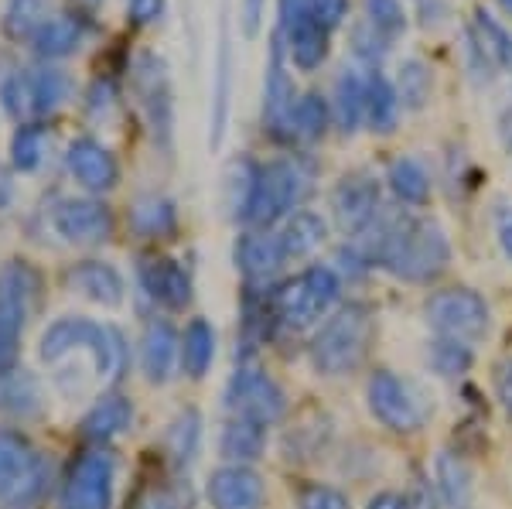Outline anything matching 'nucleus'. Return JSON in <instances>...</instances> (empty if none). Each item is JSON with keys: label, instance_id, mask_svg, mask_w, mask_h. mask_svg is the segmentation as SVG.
<instances>
[{"label": "nucleus", "instance_id": "16", "mask_svg": "<svg viewBox=\"0 0 512 509\" xmlns=\"http://www.w3.org/2000/svg\"><path fill=\"white\" fill-rule=\"evenodd\" d=\"M287 264V253L280 246V236H270L267 229L239 236L236 243V267L246 274L250 284H267L277 277V270Z\"/></svg>", "mask_w": 512, "mask_h": 509}, {"label": "nucleus", "instance_id": "39", "mask_svg": "<svg viewBox=\"0 0 512 509\" xmlns=\"http://www.w3.org/2000/svg\"><path fill=\"white\" fill-rule=\"evenodd\" d=\"M198 438H202V417L195 414V410H185V414H178L175 421H171L168 428V451L175 455V462H192L195 451H198Z\"/></svg>", "mask_w": 512, "mask_h": 509}, {"label": "nucleus", "instance_id": "34", "mask_svg": "<svg viewBox=\"0 0 512 509\" xmlns=\"http://www.w3.org/2000/svg\"><path fill=\"white\" fill-rule=\"evenodd\" d=\"M475 41L482 45V52L489 55L492 65L512 72V35L492 18L489 11H475Z\"/></svg>", "mask_w": 512, "mask_h": 509}, {"label": "nucleus", "instance_id": "8", "mask_svg": "<svg viewBox=\"0 0 512 509\" xmlns=\"http://www.w3.org/2000/svg\"><path fill=\"white\" fill-rule=\"evenodd\" d=\"M41 482H45V465L31 441L21 431L0 428V503L14 509L35 503Z\"/></svg>", "mask_w": 512, "mask_h": 509}, {"label": "nucleus", "instance_id": "44", "mask_svg": "<svg viewBox=\"0 0 512 509\" xmlns=\"http://www.w3.org/2000/svg\"><path fill=\"white\" fill-rule=\"evenodd\" d=\"M297 509H352L349 506V496L335 486H304L301 496H297Z\"/></svg>", "mask_w": 512, "mask_h": 509}, {"label": "nucleus", "instance_id": "49", "mask_svg": "<svg viewBox=\"0 0 512 509\" xmlns=\"http://www.w3.org/2000/svg\"><path fill=\"white\" fill-rule=\"evenodd\" d=\"M366 509H410L407 496H400V492H379V496L369 499Z\"/></svg>", "mask_w": 512, "mask_h": 509}, {"label": "nucleus", "instance_id": "9", "mask_svg": "<svg viewBox=\"0 0 512 509\" xmlns=\"http://www.w3.org/2000/svg\"><path fill=\"white\" fill-rule=\"evenodd\" d=\"M31 298H35V274L28 264L11 260L0 267V369H7L18 356L21 332L28 325Z\"/></svg>", "mask_w": 512, "mask_h": 509}, {"label": "nucleus", "instance_id": "11", "mask_svg": "<svg viewBox=\"0 0 512 509\" xmlns=\"http://www.w3.org/2000/svg\"><path fill=\"white\" fill-rule=\"evenodd\" d=\"M113 458L106 451H86L69 472L62 489V509H110Z\"/></svg>", "mask_w": 512, "mask_h": 509}, {"label": "nucleus", "instance_id": "43", "mask_svg": "<svg viewBox=\"0 0 512 509\" xmlns=\"http://www.w3.org/2000/svg\"><path fill=\"white\" fill-rule=\"evenodd\" d=\"M352 48H355V55H359L362 62L376 65L386 52H390V38L379 35L373 24L366 21V24H359V28L352 31Z\"/></svg>", "mask_w": 512, "mask_h": 509}, {"label": "nucleus", "instance_id": "33", "mask_svg": "<svg viewBox=\"0 0 512 509\" xmlns=\"http://www.w3.org/2000/svg\"><path fill=\"white\" fill-rule=\"evenodd\" d=\"M0 407L11 410V414H21V417H31L41 410V390L38 383L31 380L28 373H0Z\"/></svg>", "mask_w": 512, "mask_h": 509}, {"label": "nucleus", "instance_id": "30", "mask_svg": "<svg viewBox=\"0 0 512 509\" xmlns=\"http://www.w3.org/2000/svg\"><path fill=\"white\" fill-rule=\"evenodd\" d=\"M325 233H328L325 219L315 216V212H308V209H297V212H291L287 226L280 229V246H284L287 260L308 257L311 250H318L321 246Z\"/></svg>", "mask_w": 512, "mask_h": 509}, {"label": "nucleus", "instance_id": "48", "mask_svg": "<svg viewBox=\"0 0 512 509\" xmlns=\"http://www.w3.org/2000/svg\"><path fill=\"white\" fill-rule=\"evenodd\" d=\"M407 503H410V509H444L441 499H437L431 492V486H424V482H417L414 492L407 496Z\"/></svg>", "mask_w": 512, "mask_h": 509}, {"label": "nucleus", "instance_id": "5", "mask_svg": "<svg viewBox=\"0 0 512 509\" xmlns=\"http://www.w3.org/2000/svg\"><path fill=\"white\" fill-rule=\"evenodd\" d=\"M338 298H342V277H338V270L315 264L291 277L287 284H280V291L274 294V315L287 328H308L321 322L335 308Z\"/></svg>", "mask_w": 512, "mask_h": 509}, {"label": "nucleus", "instance_id": "23", "mask_svg": "<svg viewBox=\"0 0 512 509\" xmlns=\"http://www.w3.org/2000/svg\"><path fill=\"white\" fill-rule=\"evenodd\" d=\"M134 424V404H130L127 397H120V393H106V397H99L93 410H89L86 417H82V428H86L89 438H117Z\"/></svg>", "mask_w": 512, "mask_h": 509}, {"label": "nucleus", "instance_id": "46", "mask_svg": "<svg viewBox=\"0 0 512 509\" xmlns=\"http://www.w3.org/2000/svg\"><path fill=\"white\" fill-rule=\"evenodd\" d=\"M495 393H499V404L512 417V359L499 363V369H495Z\"/></svg>", "mask_w": 512, "mask_h": 509}, {"label": "nucleus", "instance_id": "1", "mask_svg": "<svg viewBox=\"0 0 512 509\" xmlns=\"http://www.w3.org/2000/svg\"><path fill=\"white\" fill-rule=\"evenodd\" d=\"M376 240L359 250L369 264H379L393 277L407 284H427L441 277L451 264V243L441 226L424 219H379L376 216Z\"/></svg>", "mask_w": 512, "mask_h": 509}, {"label": "nucleus", "instance_id": "37", "mask_svg": "<svg viewBox=\"0 0 512 509\" xmlns=\"http://www.w3.org/2000/svg\"><path fill=\"white\" fill-rule=\"evenodd\" d=\"M48 21V0H11L4 14V31L11 38H35Z\"/></svg>", "mask_w": 512, "mask_h": 509}, {"label": "nucleus", "instance_id": "27", "mask_svg": "<svg viewBox=\"0 0 512 509\" xmlns=\"http://www.w3.org/2000/svg\"><path fill=\"white\" fill-rule=\"evenodd\" d=\"M335 123L342 134H355L366 123V79L359 72H342L335 82V103H332Z\"/></svg>", "mask_w": 512, "mask_h": 509}, {"label": "nucleus", "instance_id": "40", "mask_svg": "<svg viewBox=\"0 0 512 509\" xmlns=\"http://www.w3.org/2000/svg\"><path fill=\"white\" fill-rule=\"evenodd\" d=\"M28 89H31V110L52 113L69 96V79L62 72H38L35 79H28Z\"/></svg>", "mask_w": 512, "mask_h": 509}, {"label": "nucleus", "instance_id": "24", "mask_svg": "<svg viewBox=\"0 0 512 509\" xmlns=\"http://www.w3.org/2000/svg\"><path fill=\"white\" fill-rule=\"evenodd\" d=\"M127 223L140 240H161V236L175 233V226H178L175 202L161 199V195H144V199H137L130 205Z\"/></svg>", "mask_w": 512, "mask_h": 509}, {"label": "nucleus", "instance_id": "41", "mask_svg": "<svg viewBox=\"0 0 512 509\" xmlns=\"http://www.w3.org/2000/svg\"><path fill=\"white\" fill-rule=\"evenodd\" d=\"M366 21L390 41L407 28V14H403L400 0H366Z\"/></svg>", "mask_w": 512, "mask_h": 509}, {"label": "nucleus", "instance_id": "12", "mask_svg": "<svg viewBox=\"0 0 512 509\" xmlns=\"http://www.w3.org/2000/svg\"><path fill=\"white\" fill-rule=\"evenodd\" d=\"M284 38L291 48V62L301 72H315L328 55V31L311 18L308 0H280Z\"/></svg>", "mask_w": 512, "mask_h": 509}, {"label": "nucleus", "instance_id": "21", "mask_svg": "<svg viewBox=\"0 0 512 509\" xmlns=\"http://www.w3.org/2000/svg\"><path fill=\"white\" fill-rule=\"evenodd\" d=\"M434 479L444 509H475L472 469L465 465V458H458L454 451H441L434 462Z\"/></svg>", "mask_w": 512, "mask_h": 509}, {"label": "nucleus", "instance_id": "47", "mask_svg": "<svg viewBox=\"0 0 512 509\" xmlns=\"http://www.w3.org/2000/svg\"><path fill=\"white\" fill-rule=\"evenodd\" d=\"M164 11V0H130V18L137 24H151L158 21Z\"/></svg>", "mask_w": 512, "mask_h": 509}, {"label": "nucleus", "instance_id": "50", "mask_svg": "<svg viewBox=\"0 0 512 509\" xmlns=\"http://www.w3.org/2000/svg\"><path fill=\"white\" fill-rule=\"evenodd\" d=\"M499 141L512 154V96H509V103L502 106V113H499Z\"/></svg>", "mask_w": 512, "mask_h": 509}, {"label": "nucleus", "instance_id": "22", "mask_svg": "<svg viewBox=\"0 0 512 509\" xmlns=\"http://www.w3.org/2000/svg\"><path fill=\"white\" fill-rule=\"evenodd\" d=\"M69 284L76 287L82 298L96 301L106 308H120L123 305V277L110 264H99V260H86V264L69 270Z\"/></svg>", "mask_w": 512, "mask_h": 509}, {"label": "nucleus", "instance_id": "54", "mask_svg": "<svg viewBox=\"0 0 512 509\" xmlns=\"http://www.w3.org/2000/svg\"><path fill=\"white\" fill-rule=\"evenodd\" d=\"M86 4H96V0H86Z\"/></svg>", "mask_w": 512, "mask_h": 509}, {"label": "nucleus", "instance_id": "17", "mask_svg": "<svg viewBox=\"0 0 512 509\" xmlns=\"http://www.w3.org/2000/svg\"><path fill=\"white\" fill-rule=\"evenodd\" d=\"M181 359V339L171 328V322L164 318H154L144 328V339H140V366H144V376L151 383H168L171 373H175Z\"/></svg>", "mask_w": 512, "mask_h": 509}, {"label": "nucleus", "instance_id": "3", "mask_svg": "<svg viewBox=\"0 0 512 509\" xmlns=\"http://www.w3.org/2000/svg\"><path fill=\"white\" fill-rule=\"evenodd\" d=\"M376 322L366 305L338 308L325 325L318 328L311 342V363L325 376H345L366 359L369 342H373Z\"/></svg>", "mask_w": 512, "mask_h": 509}, {"label": "nucleus", "instance_id": "25", "mask_svg": "<svg viewBox=\"0 0 512 509\" xmlns=\"http://www.w3.org/2000/svg\"><path fill=\"white\" fill-rule=\"evenodd\" d=\"M400 96H396V86L390 79L383 76V72H369L366 76V123L369 130H376V134H390L396 127V120H400Z\"/></svg>", "mask_w": 512, "mask_h": 509}, {"label": "nucleus", "instance_id": "2", "mask_svg": "<svg viewBox=\"0 0 512 509\" xmlns=\"http://www.w3.org/2000/svg\"><path fill=\"white\" fill-rule=\"evenodd\" d=\"M72 352H82V356L93 359L99 380H117L123 373V363H127V349H123V335L117 328L99 325L82 315L59 318L52 328H45V335L38 342V356L48 366H59Z\"/></svg>", "mask_w": 512, "mask_h": 509}, {"label": "nucleus", "instance_id": "10", "mask_svg": "<svg viewBox=\"0 0 512 509\" xmlns=\"http://www.w3.org/2000/svg\"><path fill=\"white\" fill-rule=\"evenodd\" d=\"M226 407L233 410V417L253 424H277L287 414V393L280 390V383L270 373L256 366H243L233 373L226 387Z\"/></svg>", "mask_w": 512, "mask_h": 509}, {"label": "nucleus", "instance_id": "13", "mask_svg": "<svg viewBox=\"0 0 512 509\" xmlns=\"http://www.w3.org/2000/svg\"><path fill=\"white\" fill-rule=\"evenodd\" d=\"M205 496L212 509H263L267 506V482L250 465H222L205 482Z\"/></svg>", "mask_w": 512, "mask_h": 509}, {"label": "nucleus", "instance_id": "6", "mask_svg": "<svg viewBox=\"0 0 512 509\" xmlns=\"http://www.w3.org/2000/svg\"><path fill=\"white\" fill-rule=\"evenodd\" d=\"M427 325L434 328L441 339L454 342H478L489 335L492 328V308L472 287H448V291H437L427 298L424 305Z\"/></svg>", "mask_w": 512, "mask_h": 509}, {"label": "nucleus", "instance_id": "18", "mask_svg": "<svg viewBox=\"0 0 512 509\" xmlns=\"http://www.w3.org/2000/svg\"><path fill=\"white\" fill-rule=\"evenodd\" d=\"M140 284H144L147 298H154L168 311H181L192 301V281H188L185 267L178 260H144L140 264Z\"/></svg>", "mask_w": 512, "mask_h": 509}, {"label": "nucleus", "instance_id": "35", "mask_svg": "<svg viewBox=\"0 0 512 509\" xmlns=\"http://www.w3.org/2000/svg\"><path fill=\"white\" fill-rule=\"evenodd\" d=\"M328 130V103L321 100L318 93H308L294 103L291 113V141H318L321 134Z\"/></svg>", "mask_w": 512, "mask_h": 509}, {"label": "nucleus", "instance_id": "36", "mask_svg": "<svg viewBox=\"0 0 512 509\" xmlns=\"http://www.w3.org/2000/svg\"><path fill=\"white\" fill-rule=\"evenodd\" d=\"M396 96L403 110H424L431 100V69L420 59H407L396 72Z\"/></svg>", "mask_w": 512, "mask_h": 509}, {"label": "nucleus", "instance_id": "29", "mask_svg": "<svg viewBox=\"0 0 512 509\" xmlns=\"http://www.w3.org/2000/svg\"><path fill=\"white\" fill-rule=\"evenodd\" d=\"M386 182H390L393 195L400 199L403 205H420L431 202V175L424 171V164L414 161V158H396L386 171Z\"/></svg>", "mask_w": 512, "mask_h": 509}, {"label": "nucleus", "instance_id": "31", "mask_svg": "<svg viewBox=\"0 0 512 509\" xmlns=\"http://www.w3.org/2000/svg\"><path fill=\"white\" fill-rule=\"evenodd\" d=\"M140 89H144V96H147V110H151L154 130H161V134L168 137V130H171L168 79H164V65L158 59H151V55L140 62Z\"/></svg>", "mask_w": 512, "mask_h": 509}, {"label": "nucleus", "instance_id": "45", "mask_svg": "<svg viewBox=\"0 0 512 509\" xmlns=\"http://www.w3.org/2000/svg\"><path fill=\"white\" fill-rule=\"evenodd\" d=\"M308 7H311V18L325 31L338 28L345 21V14H349V0H308Z\"/></svg>", "mask_w": 512, "mask_h": 509}, {"label": "nucleus", "instance_id": "7", "mask_svg": "<svg viewBox=\"0 0 512 509\" xmlns=\"http://www.w3.org/2000/svg\"><path fill=\"white\" fill-rule=\"evenodd\" d=\"M369 410L383 428L396 434H414L427 424V404L414 383L400 380L393 369H376L366 383Z\"/></svg>", "mask_w": 512, "mask_h": 509}, {"label": "nucleus", "instance_id": "53", "mask_svg": "<svg viewBox=\"0 0 512 509\" xmlns=\"http://www.w3.org/2000/svg\"><path fill=\"white\" fill-rule=\"evenodd\" d=\"M499 7H502L506 14H512V0H499Z\"/></svg>", "mask_w": 512, "mask_h": 509}, {"label": "nucleus", "instance_id": "42", "mask_svg": "<svg viewBox=\"0 0 512 509\" xmlns=\"http://www.w3.org/2000/svg\"><path fill=\"white\" fill-rule=\"evenodd\" d=\"M41 151H45V134H41V127H21L18 134H14L11 158L18 171H35L41 161Z\"/></svg>", "mask_w": 512, "mask_h": 509}, {"label": "nucleus", "instance_id": "38", "mask_svg": "<svg viewBox=\"0 0 512 509\" xmlns=\"http://www.w3.org/2000/svg\"><path fill=\"white\" fill-rule=\"evenodd\" d=\"M427 359H431V366L437 369L441 376H448V380H454V376L468 373L475 363L472 356V346H465V342H454V339H437L431 342V349H427Z\"/></svg>", "mask_w": 512, "mask_h": 509}, {"label": "nucleus", "instance_id": "26", "mask_svg": "<svg viewBox=\"0 0 512 509\" xmlns=\"http://www.w3.org/2000/svg\"><path fill=\"white\" fill-rule=\"evenodd\" d=\"M212 359H216V328L205 318H192L181 335V369L192 380H202L212 369Z\"/></svg>", "mask_w": 512, "mask_h": 509}, {"label": "nucleus", "instance_id": "4", "mask_svg": "<svg viewBox=\"0 0 512 509\" xmlns=\"http://www.w3.org/2000/svg\"><path fill=\"white\" fill-rule=\"evenodd\" d=\"M311 192V175L301 161H270L256 168L250 199L243 205V223L253 229H270L287 212H297Z\"/></svg>", "mask_w": 512, "mask_h": 509}, {"label": "nucleus", "instance_id": "32", "mask_svg": "<svg viewBox=\"0 0 512 509\" xmlns=\"http://www.w3.org/2000/svg\"><path fill=\"white\" fill-rule=\"evenodd\" d=\"M82 41V24L76 18H48L35 35V48L45 59H62L72 55Z\"/></svg>", "mask_w": 512, "mask_h": 509}, {"label": "nucleus", "instance_id": "20", "mask_svg": "<svg viewBox=\"0 0 512 509\" xmlns=\"http://www.w3.org/2000/svg\"><path fill=\"white\" fill-rule=\"evenodd\" d=\"M69 171L76 175L79 185H86L89 192H106V188L117 185L120 168L113 161V154L93 137H82L69 147Z\"/></svg>", "mask_w": 512, "mask_h": 509}, {"label": "nucleus", "instance_id": "14", "mask_svg": "<svg viewBox=\"0 0 512 509\" xmlns=\"http://www.w3.org/2000/svg\"><path fill=\"white\" fill-rule=\"evenodd\" d=\"M52 226L62 240L76 243V246H96L103 240H110L113 233V216L103 202L93 199H65L55 205L52 212Z\"/></svg>", "mask_w": 512, "mask_h": 509}, {"label": "nucleus", "instance_id": "28", "mask_svg": "<svg viewBox=\"0 0 512 509\" xmlns=\"http://www.w3.org/2000/svg\"><path fill=\"white\" fill-rule=\"evenodd\" d=\"M263 445H267V434H263V424L243 421V417H233V421L222 428L219 438V451L229 458L233 465H250L263 455Z\"/></svg>", "mask_w": 512, "mask_h": 509}, {"label": "nucleus", "instance_id": "52", "mask_svg": "<svg viewBox=\"0 0 512 509\" xmlns=\"http://www.w3.org/2000/svg\"><path fill=\"white\" fill-rule=\"evenodd\" d=\"M499 246H502V253L512 260V209L502 216V223H499Z\"/></svg>", "mask_w": 512, "mask_h": 509}, {"label": "nucleus", "instance_id": "51", "mask_svg": "<svg viewBox=\"0 0 512 509\" xmlns=\"http://www.w3.org/2000/svg\"><path fill=\"white\" fill-rule=\"evenodd\" d=\"M140 509H178V499L171 496V492L158 489V492H151L144 503H140Z\"/></svg>", "mask_w": 512, "mask_h": 509}, {"label": "nucleus", "instance_id": "15", "mask_svg": "<svg viewBox=\"0 0 512 509\" xmlns=\"http://www.w3.org/2000/svg\"><path fill=\"white\" fill-rule=\"evenodd\" d=\"M332 209H335V219L345 233H362L376 223L379 216V182L373 175H345L342 182L335 185V195H332Z\"/></svg>", "mask_w": 512, "mask_h": 509}, {"label": "nucleus", "instance_id": "19", "mask_svg": "<svg viewBox=\"0 0 512 509\" xmlns=\"http://www.w3.org/2000/svg\"><path fill=\"white\" fill-rule=\"evenodd\" d=\"M294 86L287 79L284 65H280V38L270 55L267 72V93H263V127L277 137V141H291V113H294Z\"/></svg>", "mask_w": 512, "mask_h": 509}]
</instances>
